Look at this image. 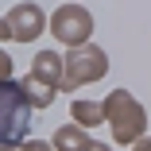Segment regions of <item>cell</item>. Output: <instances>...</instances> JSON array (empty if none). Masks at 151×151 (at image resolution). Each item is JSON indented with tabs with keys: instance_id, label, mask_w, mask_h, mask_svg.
I'll list each match as a JSON object with an SVG mask.
<instances>
[{
	"instance_id": "30bf717a",
	"label": "cell",
	"mask_w": 151,
	"mask_h": 151,
	"mask_svg": "<svg viewBox=\"0 0 151 151\" xmlns=\"http://www.w3.org/2000/svg\"><path fill=\"white\" fill-rule=\"evenodd\" d=\"M136 151H151V139H143V143H139V147H136Z\"/></svg>"
},
{
	"instance_id": "3957f363",
	"label": "cell",
	"mask_w": 151,
	"mask_h": 151,
	"mask_svg": "<svg viewBox=\"0 0 151 151\" xmlns=\"http://www.w3.org/2000/svg\"><path fill=\"white\" fill-rule=\"evenodd\" d=\"M105 70H109V62H105V54H101L97 47H89V50H74V54L66 58V89L93 81V78H101Z\"/></svg>"
},
{
	"instance_id": "8992f818",
	"label": "cell",
	"mask_w": 151,
	"mask_h": 151,
	"mask_svg": "<svg viewBox=\"0 0 151 151\" xmlns=\"http://www.w3.org/2000/svg\"><path fill=\"white\" fill-rule=\"evenodd\" d=\"M58 70H62V66H58V54H50V50H43V54L35 58V66H31V78L54 89V85H58ZM58 89H62V85H58Z\"/></svg>"
},
{
	"instance_id": "7a4b0ae2",
	"label": "cell",
	"mask_w": 151,
	"mask_h": 151,
	"mask_svg": "<svg viewBox=\"0 0 151 151\" xmlns=\"http://www.w3.org/2000/svg\"><path fill=\"white\" fill-rule=\"evenodd\" d=\"M50 31L62 39V43H81L89 31H93V16H89L85 8H78V4H66V8H58V12H54Z\"/></svg>"
},
{
	"instance_id": "6da1fadb",
	"label": "cell",
	"mask_w": 151,
	"mask_h": 151,
	"mask_svg": "<svg viewBox=\"0 0 151 151\" xmlns=\"http://www.w3.org/2000/svg\"><path fill=\"white\" fill-rule=\"evenodd\" d=\"M105 112H109V120H112V132H116L120 143H132V139L143 132V109H139L128 93H112V97L105 101Z\"/></svg>"
},
{
	"instance_id": "5b68a950",
	"label": "cell",
	"mask_w": 151,
	"mask_h": 151,
	"mask_svg": "<svg viewBox=\"0 0 151 151\" xmlns=\"http://www.w3.org/2000/svg\"><path fill=\"white\" fill-rule=\"evenodd\" d=\"M43 31V12L35 4H19L4 16V39H35Z\"/></svg>"
},
{
	"instance_id": "8fae6325",
	"label": "cell",
	"mask_w": 151,
	"mask_h": 151,
	"mask_svg": "<svg viewBox=\"0 0 151 151\" xmlns=\"http://www.w3.org/2000/svg\"><path fill=\"white\" fill-rule=\"evenodd\" d=\"M89 151H109V147H105V143H93V147H89Z\"/></svg>"
},
{
	"instance_id": "52a82bcc",
	"label": "cell",
	"mask_w": 151,
	"mask_h": 151,
	"mask_svg": "<svg viewBox=\"0 0 151 151\" xmlns=\"http://www.w3.org/2000/svg\"><path fill=\"white\" fill-rule=\"evenodd\" d=\"M54 147H58V151H85V147H93V143H85V136H81L78 128H58Z\"/></svg>"
},
{
	"instance_id": "ba28073f",
	"label": "cell",
	"mask_w": 151,
	"mask_h": 151,
	"mask_svg": "<svg viewBox=\"0 0 151 151\" xmlns=\"http://www.w3.org/2000/svg\"><path fill=\"white\" fill-rule=\"evenodd\" d=\"M74 116H78V124H97V120H105V109H101V105L74 101Z\"/></svg>"
},
{
	"instance_id": "277c9868",
	"label": "cell",
	"mask_w": 151,
	"mask_h": 151,
	"mask_svg": "<svg viewBox=\"0 0 151 151\" xmlns=\"http://www.w3.org/2000/svg\"><path fill=\"white\" fill-rule=\"evenodd\" d=\"M23 101H27V93H19V85L8 81V85H4V147H8V151L16 147L19 128H23V120H27Z\"/></svg>"
},
{
	"instance_id": "9c48e42d",
	"label": "cell",
	"mask_w": 151,
	"mask_h": 151,
	"mask_svg": "<svg viewBox=\"0 0 151 151\" xmlns=\"http://www.w3.org/2000/svg\"><path fill=\"white\" fill-rule=\"evenodd\" d=\"M23 151H47V147H43V143H27Z\"/></svg>"
}]
</instances>
